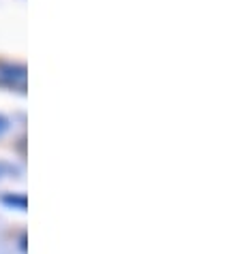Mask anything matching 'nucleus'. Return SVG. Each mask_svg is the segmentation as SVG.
<instances>
[{"mask_svg": "<svg viewBox=\"0 0 240 254\" xmlns=\"http://www.w3.org/2000/svg\"><path fill=\"white\" fill-rule=\"evenodd\" d=\"M0 86L24 92L26 90V66L13 62H0Z\"/></svg>", "mask_w": 240, "mask_h": 254, "instance_id": "nucleus-1", "label": "nucleus"}, {"mask_svg": "<svg viewBox=\"0 0 240 254\" xmlns=\"http://www.w3.org/2000/svg\"><path fill=\"white\" fill-rule=\"evenodd\" d=\"M2 203H6V205H17V209H26V196L24 194H19V196H15V194H9V196H2Z\"/></svg>", "mask_w": 240, "mask_h": 254, "instance_id": "nucleus-2", "label": "nucleus"}, {"mask_svg": "<svg viewBox=\"0 0 240 254\" xmlns=\"http://www.w3.org/2000/svg\"><path fill=\"white\" fill-rule=\"evenodd\" d=\"M6 128H9V122H6V118H4V116H0V135H2Z\"/></svg>", "mask_w": 240, "mask_h": 254, "instance_id": "nucleus-3", "label": "nucleus"}]
</instances>
